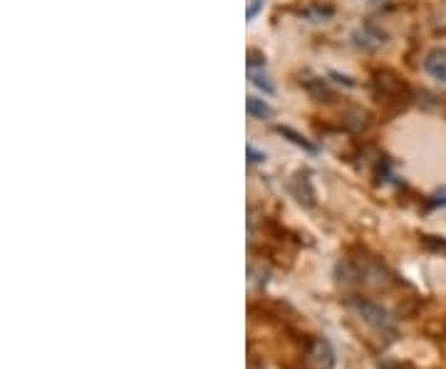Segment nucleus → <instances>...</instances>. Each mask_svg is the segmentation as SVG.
Listing matches in <instances>:
<instances>
[{"label":"nucleus","instance_id":"nucleus-1","mask_svg":"<svg viewBox=\"0 0 446 369\" xmlns=\"http://www.w3.org/2000/svg\"><path fill=\"white\" fill-rule=\"evenodd\" d=\"M350 308L355 310L357 315L362 317L367 325H372V328H377V330H389V328H392V320H389V315H387L380 305L369 303V300H362V298H352Z\"/></svg>","mask_w":446,"mask_h":369},{"label":"nucleus","instance_id":"nucleus-2","mask_svg":"<svg viewBox=\"0 0 446 369\" xmlns=\"http://www.w3.org/2000/svg\"><path fill=\"white\" fill-rule=\"evenodd\" d=\"M333 347L327 345L325 339H313L305 354V367L308 369H330L335 362Z\"/></svg>","mask_w":446,"mask_h":369},{"label":"nucleus","instance_id":"nucleus-3","mask_svg":"<svg viewBox=\"0 0 446 369\" xmlns=\"http://www.w3.org/2000/svg\"><path fill=\"white\" fill-rule=\"evenodd\" d=\"M375 87L382 97H402L407 95V84L389 70L375 72Z\"/></svg>","mask_w":446,"mask_h":369},{"label":"nucleus","instance_id":"nucleus-4","mask_svg":"<svg viewBox=\"0 0 446 369\" xmlns=\"http://www.w3.org/2000/svg\"><path fill=\"white\" fill-rule=\"evenodd\" d=\"M355 45L357 48L367 50V53H375L384 45V32L377 30L375 25H362V28H357L355 30Z\"/></svg>","mask_w":446,"mask_h":369},{"label":"nucleus","instance_id":"nucleus-5","mask_svg":"<svg viewBox=\"0 0 446 369\" xmlns=\"http://www.w3.org/2000/svg\"><path fill=\"white\" fill-rule=\"evenodd\" d=\"M424 70L431 75L434 79L446 84V50H434V53L427 55V60H424Z\"/></svg>","mask_w":446,"mask_h":369},{"label":"nucleus","instance_id":"nucleus-6","mask_svg":"<svg viewBox=\"0 0 446 369\" xmlns=\"http://www.w3.org/2000/svg\"><path fill=\"white\" fill-rule=\"evenodd\" d=\"M342 124H345L350 131H355V134H360V131H367V129H369V124H372V117H369L367 109L352 107L350 112L345 114V120H342Z\"/></svg>","mask_w":446,"mask_h":369},{"label":"nucleus","instance_id":"nucleus-7","mask_svg":"<svg viewBox=\"0 0 446 369\" xmlns=\"http://www.w3.org/2000/svg\"><path fill=\"white\" fill-rule=\"evenodd\" d=\"M245 109H248V117H253V120H270L273 117V107L266 104L263 100H258V97H248L245 100Z\"/></svg>","mask_w":446,"mask_h":369},{"label":"nucleus","instance_id":"nucleus-8","mask_svg":"<svg viewBox=\"0 0 446 369\" xmlns=\"http://www.w3.org/2000/svg\"><path fill=\"white\" fill-rule=\"evenodd\" d=\"M292 193H295L297 201L305 203V206H313V203H315V193H313L310 181L305 179V176H297V179L292 181Z\"/></svg>","mask_w":446,"mask_h":369},{"label":"nucleus","instance_id":"nucleus-9","mask_svg":"<svg viewBox=\"0 0 446 369\" xmlns=\"http://www.w3.org/2000/svg\"><path fill=\"white\" fill-rule=\"evenodd\" d=\"M278 134H283V137H288L292 144H297V146H303L305 151H317V149H315V144H310L308 139L300 137V134H297V131H292L290 126H278Z\"/></svg>","mask_w":446,"mask_h":369},{"label":"nucleus","instance_id":"nucleus-10","mask_svg":"<svg viewBox=\"0 0 446 369\" xmlns=\"http://www.w3.org/2000/svg\"><path fill=\"white\" fill-rule=\"evenodd\" d=\"M248 77L253 79V84L256 87H261V90H266V92H273L275 87H273V82H268V77L263 75V72H258V70H248Z\"/></svg>","mask_w":446,"mask_h":369},{"label":"nucleus","instance_id":"nucleus-11","mask_svg":"<svg viewBox=\"0 0 446 369\" xmlns=\"http://www.w3.org/2000/svg\"><path fill=\"white\" fill-rule=\"evenodd\" d=\"M256 67H266V55H261L258 50H250L248 53V70H256Z\"/></svg>","mask_w":446,"mask_h":369},{"label":"nucleus","instance_id":"nucleus-12","mask_svg":"<svg viewBox=\"0 0 446 369\" xmlns=\"http://www.w3.org/2000/svg\"><path fill=\"white\" fill-rule=\"evenodd\" d=\"M424 245L434 250H444L446 253V240H434V236H424Z\"/></svg>","mask_w":446,"mask_h":369},{"label":"nucleus","instance_id":"nucleus-13","mask_svg":"<svg viewBox=\"0 0 446 369\" xmlns=\"http://www.w3.org/2000/svg\"><path fill=\"white\" fill-rule=\"evenodd\" d=\"M266 159V154H263V151H258L256 146H250L248 144V161L250 164H258V161H263Z\"/></svg>","mask_w":446,"mask_h":369},{"label":"nucleus","instance_id":"nucleus-14","mask_svg":"<svg viewBox=\"0 0 446 369\" xmlns=\"http://www.w3.org/2000/svg\"><path fill=\"white\" fill-rule=\"evenodd\" d=\"M263 8V0H256V3H253V6L248 8V20H253L258 15V10H261Z\"/></svg>","mask_w":446,"mask_h":369}]
</instances>
